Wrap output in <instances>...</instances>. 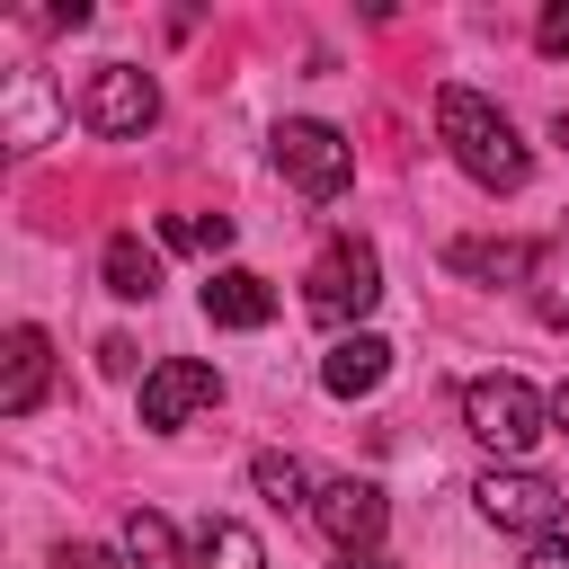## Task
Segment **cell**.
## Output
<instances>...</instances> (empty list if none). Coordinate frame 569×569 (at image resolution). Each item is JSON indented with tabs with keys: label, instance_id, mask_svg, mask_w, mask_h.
<instances>
[{
	"label": "cell",
	"instance_id": "1",
	"mask_svg": "<svg viewBox=\"0 0 569 569\" xmlns=\"http://www.w3.org/2000/svg\"><path fill=\"white\" fill-rule=\"evenodd\" d=\"M436 133H445L453 169H462L471 187H489V196H516V187L533 178V151L516 142V124H507L480 89H462V80L436 89Z\"/></svg>",
	"mask_w": 569,
	"mask_h": 569
},
{
	"label": "cell",
	"instance_id": "2",
	"mask_svg": "<svg viewBox=\"0 0 569 569\" xmlns=\"http://www.w3.org/2000/svg\"><path fill=\"white\" fill-rule=\"evenodd\" d=\"M302 302H311V320H320V329L356 338V320L382 302V258H373V240L338 231V240L311 258V276H302Z\"/></svg>",
	"mask_w": 569,
	"mask_h": 569
},
{
	"label": "cell",
	"instance_id": "3",
	"mask_svg": "<svg viewBox=\"0 0 569 569\" xmlns=\"http://www.w3.org/2000/svg\"><path fill=\"white\" fill-rule=\"evenodd\" d=\"M462 427H471L498 462H525L533 436L551 427V400H542L525 373H480V382H462Z\"/></svg>",
	"mask_w": 569,
	"mask_h": 569
},
{
	"label": "cell",
	"instance_id": "4",
	"mask_svg": "<svg viewBox=\"0 0 569 569\" xmlns=\"http://www.w3.org/2000/svg\"><path fill=\"white\" fill-rule=\"evenodd\" d=\"M471 507H480V516H489L498 533H525V542L560 533V516H569L560 480H542L533 462H489V471L471 480Z\"/></svg>",
	"mask_w": 569,
	"mask_h": 569
},
{
	"label": "cell",
	"instance_id": "5",
	"mask_svg": "<svg viewBox=\"0 0 569 569\" xmlns=\"http://www.w3.org/2000/svg\"><path fill=\"white\" fill-rule=\"evenodd\" d=\"M276 169H284L311 204H338V196H347V178H356V151H347V133H338V124L293 116V124H276Z\"/></svg>",
	"mask_w": 569,
	"mask_h": 569
},
{
	"label": "cell",
	"instance_id": "6",
	"mask_svg": "<svg viewBox=\"0 0 569 569\" xmlns=\"http://www.w3.org/2000/svg\"><path fill=\"white\" fill-rule=\"evenodd\" d=\"M151 116H160V80L151 71H133V62H98L89 71V98H80V124L89 133L133 142V133H151Z\"/></svg>",
	"mask_w": 569,
	"mask_h": 569
},
{
	"label": "cell",
	"instance_id": "7",
	"mask_svg": "<svg viewBox=\"0 0 569 569\" xmlns=\"http://www.w3.org/2000/svg\"><path fill=\"white\" fill-rule=\"evenodd\" d=\"M311 525L338 542V551H373L382 542V525H391V498L373 489V480H320V498H311Z\"/></svg>",
	"mask_w": 569,
	"mask_h": 569
},
{
	"label": "cell",
	"instance_id": "8",
	"mask_svg": "<svg viewBox=\"0 0 569 569\" xmlns=\"http://www.w3.org/2000/svg\"><path fill=\"white\" fill-rule=\"evenodd\" d=\"M213 400H222V373H213V365H196V356H169V365H151V373H142V427H160V436H169V427H187V418H196V409H213Z\"/></svg>",
	"mask_w": 569,
	"mask_h": 569
},
{
	"label": "cell",
	"instance_id": "9",
	"mask_svg": "<svg viewBox=\"0 0 569 569\" xmlns=\"http://www.w3.org/2000/svg\"><path fill=\"white\" fill-rule=\"evenodd\" d=\"M44 382H53V347H44L36 320H18V329L0 338V418H27V409L44 400Z\"/></svg>",
	"mask_w": 569,
	"mask_h": 569
},
{
	"label": "cell",
	"instance_id": "10",
	"mask_svg": "<svg viewBox=\"0 0 569 569\" xmlns=\"http://www.w3.org/2000/svg\"><path fill=\"white\" fill-rule=\"evenodd\" d=\"M204 320L213 329H267L276 320V284L258 267H213L204 276Z\"/></svg>",
	"mask_w": 569,
	"mask_h": 569
},
{
	"label": "cell",
	"instance_id": "11",
	"mask_svg": "<svg viewBox=\"0 0 569 569\" xmlns=\"http://www.w3.org/2000/svg\"><path fill=\"white\" fill-rule=\"evenodd\" d=\"M0 142L9 151H44L53 142V89H44V71H9L0 80Z\"/></svg>",
	"mask_w": 569,
	"mask_h": 569
},
{
	"label": "cell",
	"instance_id": "12",
	"mask_svg": "<svg viewBox=\"0 0 569 569\" xmlns=\"http://www.w3.org/2000/svg\"><path fill=\"white\" fill-rule=\"evenodd\" d=\"M382 373H391V347H382L373 329H356V338H338V347L320 356V391H329V400H373Z\"/></svg>",
	"mask_w": 569,
	"mask_h": 569
},
{
	"label": "cell",
	"instance_id": "13",
	"mask_svg": "<svg viewBox=\"0 0 569 569\" xmlns=\"http://www.w3.org/2000/svg\"><path fill=\"white\" fill-rule=\"evenodd\" d=\"M98 276H107L116 302H151V293H160V249H151L142 231H116V240L98 249Z\"/></svg>",
	"mask_w": 569,
	"mask_h": 569
},
{
	"label": "cell",
	"instance_id": "14",
	"mask_svg": "<svg viewBox=\"0 0 569 569\" xmlns=\"http://www.w3.org/2000/svg\"><path fill=\"white\" fill-rule=\"evenodd\" d=\"M445 258H453L462 276H489V284H525V276H533V249H525V240H453Z\"/></svg>",
	"mask_w": 569,
	"mask_h": 569
},
{
	"label": "cell",
	"instance_id": "15",
	"mask_svg": "<svg viewBox=\"0 0 569 569\" xmlns=\"http://www.w3.org/2000/svg\"><path fill=\"white\" fill-rule=\"evenodd\" d=\"M196 569H267V542L240 525V516H213L196 533Z\"/></svg>",
	"mask_w": 569,
	"mask_h": 569
},
{
	"label": "cell",
	"instance_id": "16",
	"mask_svg": "<svg viewBox=\"0 0 569 569\" xmlns=\"http://www.w3.org/2000/svg\"><path fill=\"white\" fill-rule=\"evenodd\" d=\"M249 480H258V498H267V507H284V516H311V498H320V489H311V471H302L293 453H258V462H249Z\"/></svg>",
	"mask_w": 569,
	"mask_h": 569
},
{
	"label": "cell",
	"instance_id": "17",
	"mask_svg": "<svg viewBox=\"0 0 569 569\" xmlns=\"http://www.w3.org/2000/svg\"><path fill=\"white\" fill-rule=\"evenodd\" d=\"M124 560H133V569H187V551H178L169 516H151V507H133V516H124Z\"/></svg>",
	"mask_w": 569,
	"mask_h": 569
},
{
	"label": "cell",
	"instance_id": "18",
	"mask_svg": "<svg viewBox=\"0 0 569 569\" xmlns=\"http://www.w3.org/2000/svg\"><path fill=\"white\" fill-rule=\"evenodd\" d=\"M160 240H169V249H196V258H222V249H231V213H169Z\"/></svg>",
	"mask_w": 569,
	"mask_h": 569
},
{
	"label": "cell",
	"instance_id": "19",
	"mask_svg": "<svg viewBox=\"0 0 569 569\" xmlns=\"http://www.w3.org/2000/svg\"><path fill=\"white\" fill-rule=\"evenodd\" d=\"M533 44H542V53H569V0H551V9H542V27H533Z\"/></svg>",
	"mask_w": 569,
	"mask_h": 569
},
{
	"label": "cell",
	"instance_id": "20",
	"mask_svg": "<svg viewBox=\"0 0 569 569\" xmlns=\"http://www.w3.org/2000/svg\"><path fill=\"white\" fill-rule=\"evenodd\" d=\"M53 569H124V560H116V551H98V542H62V551H53Z\"/></svg>",
	"mask_w": 569,
	"mask_h": 569
},
{
	"label": "cell",
	"instance_id": "21",
	"mask_svg": "<svg viewBox=\"0 0 569 569\" xmlns=\"http://www.w3.org/2000/svg\"><path fill=\"white\" fill-rule=\"evenodd\" d=\"M525 569H569V533H542V542H525Z\"/></svg>",
	"mask_w": 569,
	"mask_h": 569
},
{
	"label": "cell",
	"instance_id": "22",
	"mask_svg": "<svg viewBox=\"0 0 569 569\" xmlns=\"http://www.w3.org/2000/svg\"><path fill=\"white\" fill-rule=\"evenodd\" d=\"M338 569H391L382 551H338Z\"/></svg>",
	"mask_w": 569,
	"mask_h": 569
},
{
	"label": "cell",
	"instance_id": "23",
	"mask_svg": "<svg viewBox=\"0 0 569 569\" xmlns=\"http://www.w3.org/2000/svg\"><path fill=\"white\" fill-rule=\"evenodd\" d=\"M551 427H560V436H569V382H560V391H551Z\"/></svg>",
	"mask_w": 569,
	"mask_h": 569
}]
</instances>
